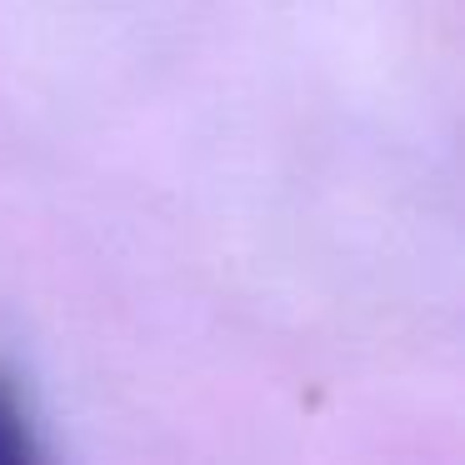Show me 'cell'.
I'll return each instance as SVG.
<instances>
[{"instance_id": "cell-1", "label": "cell", "mask_w": 465, "mask_h": 465, "mask_svg": "<svg viewBox=\"0 0 465 465\" xmlns=\"http://www.w3.org/2000/svg\"><path fill=\"white\" fill-rule=\"evenodd\" d=\"M0 465H51L31 395L21 391L15 371H5V365H0Z\"/></svg>"}]
</instances>
